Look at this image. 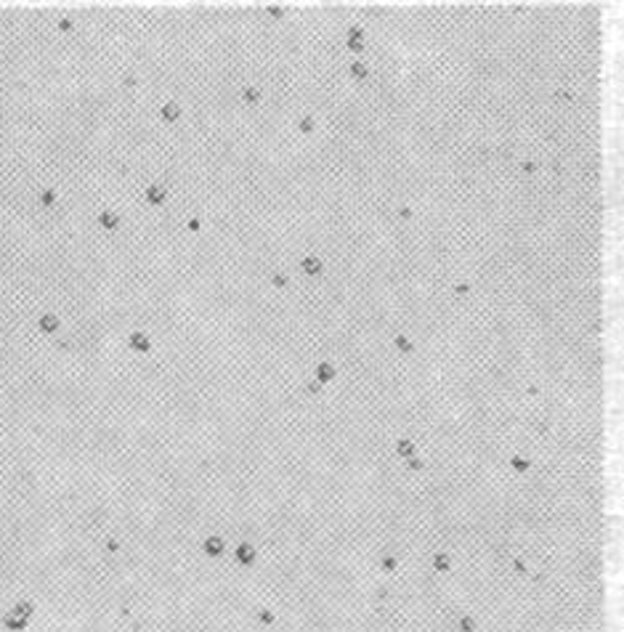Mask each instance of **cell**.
I'll use <instances>...</instances> for the list:
<instances>
[{
    "label": "cell",
    "mask_w": 624,
    "mask_h": 632,
    "mask_svg": "<svg viewBox=\"0 0 624 632\" xmlns=\"http://www.w3.org/2000/svg\"><path fill=\"white\" fill-rule=\"evenodd\" d=\"M24 595L0 579V614ZM30 632H175V611L127 582H64L38 600ZM3 632V627H0Z\"/></svg>",
    "instance_id": "1"
},
{
    "label": "cell",
    "mask_w": 624,
    "mask_h": 632,
    "mask_svg": "<svg viewBox=\"0 0 624 632\" xmlns=\"http://www.w3.org/2000/svg\"><path fill=\"white\" fill-rule=\"evenodd\" d=\"M141 200H144V205H146V208H152V210L165 208L167 200H170V183L167 181H149L144 186Z\"/></svg>",
    "instance_id": "2"
},
{
    "label": "cell",
    "mask_w": 624,
    "mask_h": 632,
    "mask_svg": "<svg viewBox=\"0 0 624 632\" xmlns=\"http://www.w3.org/2000/svg\"><path fill=\"white\" fill-rule=\"evenodd\" d=\"M125 345L133 356H149V353L154 351V337L149 335L146 330H133V332H127Z\"/></svg>",
    "instance_id": "3"
},
{
    "label": "cell",
    "mask_w": 624,
    "mask_h": 632,
    "mask_svg": "<svg viewBox=\"0 0 624 632\" xmlns=\"http://www.w3.org/2000/svg\"><path fill=\"white\" fill-rule=\"evenodd\" d=\"M35 330H38L40 337H56L64 330V319L56 314V311H42V314L35 319Z\"/></svg>",
    "instance_id": "4"
},
{
    "label": "cell",
    "mask_w": 624,
    "mask_h": 632,
    "mask_svg": "<svg viewBox=\"0 0 624 632\" xmlns=\"http://www.w3.org/2000/svg\"><path fill=\"white\" fill-rule=\"evenodd\" d=\"M96 229L101 234H117L123 229V212H117L115 208H101L96 212Z\"/></svg>",
    "instance_id": "5"
},
{
    "label": "cell",
    "mask_w": 624,
    "mask_h": 632,
    "mask_svg": "<svg viewBox=\"0 0 624 632\" xmlns=\"http://www.w3.org/2000/svg\"><path fill=\"white\" fill-rule=\"evenodd\" d=\"M183 117V106H181V101L178 98H165L160 106H157V120L162 125H175L178 120Z\"/></svg>",
    "instance_id": "6"
},
{
    "label": "cell",
    "mask_w": 624,
    "mask_h": 632,
    "mask_svg": "<svg viewBox=\"0 0 624 632\" xmlns=\"http://www.w3.org/2000/svg\"><path fill=\"white\" fill-rule=\"evenodd\" d=\"M0 627H3V632H30L32 622L24 619V616H19V614H13L8 608V611L0 614Z\"/></svg>",
    "instance_id": "7"
},
{
    "label": "cell",
    "mask_w": 624,
    "mask_h": 632,
    "mask_svg": "<svg viewBox=\"0 0 624 632\" xmlns=\"http://www.w3.org/2000/svg\"><path fill=\"white\" fill-rule=\"evenodd\" d=\"M59 200H61V191L56 186H42L38 191V205L42 210H53L56 205H59Z\"/></svg>",
    "instance_id": "8"
},
{
    "label": "cell",
    "mask_w": 624,
    "mask_h": 632,
    "mask_svg": "<svg viewBox=\"0 0 624 632\" xmlns=\"http://www.w3.org/2000/svg\"><path fill=\"white\" fill-rule=\"evenodd\" d=\"M223 550H226V542H223V537H218V534H210V537L202 542V552H205L208 558H221Z\"/></svg>",
    "instance_id": "9"
},
{
    "label": "cell",
    "mask_w": 624,
    "mask_h": 632,
    "mask_svg": "<svg viewBox=\"0 0 624 632\" xmlns=\"http://www.w3.org/2000/svg\"><path fill=\"white\" fill-rule=\"evenodd\" d=\"M11 611L13 614H19V616H24V619H35V614H38V603H35L32 598H19L16 603L11 606Z\"/></svg>",
    "instance_id": "10"
},
{
    "label": "cell",
    "mask_w": 624,
    "mask_h": 632,
    "mask_svg": "<svg viewBox=\"0 0 624 632\" xmlns=\"http://www.w3.org/2000/svg\"><path fill=\"white\" fill-rule=\"evenodd\" d=\"M56 32L59 35H72L75 30H77V19L72 16V13H61V16H56Z\"/></svg>",
    "instance_id": "11"
},
{
    "label": "cell",
    "mask_w": 624,
    "mask_h": 632,
    "mask_svg": "<svg viewBox=\"0 0 624 632\" xmlns=\"http://www.w3.org/2000/svg\"><path fill=\"white\" fill-rule=\"evenodd\" d=\"M322 258H316V255H306V258L300 260V268L306 274H311V276H316V274H322Z\"/></svg>",
    "instance_id": "12"
},
{
    "label": "cell",
    "mask_w": 624,
    "mask_h": 632,
    "mask_svg": "<svg viewBox=\"0 0 624 632\" xmlns=\"http://www.w3.org/2000/svg\"><path fill=\"white\" fill-rule=\"evenodd\" d=\"M348 48L351 51H364V32L359 27H351L348 30Z\"/></svg>",
    "instance_id": "13"
},
{
    "label": "cell",
    "mask_w": 624,
    "mask_h": 632,
    "mask_svg": "<svg viewBox=\"0 0 624 632\" xmlns=\"http://www.w3.org/2000/svg\"><path fill=\"white\" fill-rule=\"evenodd\" d=\"M234 555H237V560H239V563L250 566L252 560H255V548H252V545H239V548H237V552H234Z\"/></svg>",
    "instance_id": "14"
},
{
    "label": "cell",
    "mask_w": 624,
    "mask_h": 632,
    "mask_svg": "<svg viewBox=\"0 0 624 632\" xmlns=\"http://www.w3.org/2000/svg\"><path fill=\"white\" fill-rule=\"evenodd\" d=\"M332 378H335V367L327 364V361H322V364L316 367V380L319 382H330Z\"/></svg>",
    "instance_id": "15"
},
{
    "label": "cell",
    "mask_w": 624,
    "mask_h": 632,
    "mask_svg": "<svg viewBox=\"0 0 624 632\" xmlns=\"http://www.w3.org/2000/svg\"><path fill=\"white\" fill-rule=\"evenodd\" d=\"M396 452H399L401 457H412V454H415V444L409 441V438H401V441L396 444Z\"/></svg>",
    "instance_id": "16"
},
{
    "label": "cell",
    "mask_w": 624,
    "mask_h": 632,
    "mask_svg": "<svg viewBox=\"0 0 624 632\" xmlns=\"http://www.w3.org/2000/svg\"><path fill=\"white\" fill-rule=\"evenodd\" d=\"M242 98H245L247 104H258V101H260V90L255 88V85H247V88L242 90Z\"/></svg>",
    "instance_id": "17"
},
{
    "label": "cell",
    "mask_w": 624,
    "mask_h": 632,
    "mask_svg": "<svg viewBox=\"0 0 624 632\" xmlns=\"http://www.w3.org/2000/svg\"><path fill=\"white\" fill-rule=\"evenodd\" d=\"M183 229H186L189 234H200V231H202V218H200V215H189Z\"/></svg>",
    "instance_id": "18"
},
{
    "label": "cell",
    "mask_w": 624,
    "mask_h": 632,
    "mask_svg": "<svg viewBox=\"0 0 624 632\" xmlns=\"http://www.w3.org/2000/svg\"><path fill=\"white\" fill-rule=\"evenodd\" d=\"M351 75L356 77V80H364V77L370 75V67H367V64H361V61H353V64H351Z\"/></svg>",
    "instance_id": "19"
},
{
    "label": "cell",
    "mask_w": 624,
    "mask_h": 632,
    "mask_svg": "<svg viewBox=\"0 0 624 632\" xmlns=\"http://www.w3.org/2000/svg\"><path fill=\"white\" fill-rule=\"evenodd\" d=\"M433 566L438 571H449V555H444V552H438V555L433 558Z\"/></svg>",
    "instance_id": "20"
},
{
    "label": "cell",
    "mask_w": 624,
    "mask_h": 632,
    "mask_svg": "<svg viewBox=\"0 0 624 632\" xmlns=\"http://www.w3.org/2000/svg\"><path fill=\"white\" fill-rule=\"evenodd\" d=\"M393 343H396V348H399V351H404V353H409V351H412V340H409V337H404V335H399V337L393 340Z\"/></svg>",
    "instance_id": "21"
},
{
    "label": "cell",
    "mask_w": 624,
    "mask_h": 632,
    "mask_svg": "<svg viewBox=\"0 0 624 632\" xmlns=\"http://www.w3.org/2000/svg\"><path fill=\"white\" fill-rule=\"evenodd\" d=\"M314 125H316V123H314V117H303L300 123H297L300 133H311V130H314Z\"/></svg>",
    "instance_id": "22"
},
{
    "label": "cell",
    "mask_w": 624,
    "mask_h": 632,
    "mask_svg": "<svg viewBox=\"0 0 624 632\" xmlns=\"http://www.w3.org/2000/svg\"><path fill=\"white\" fill-rule=\"evenodd\" d=\"M513 467L515 470H529V463L523 457H513Z\"/></svg>",
    "instance_id": "23"
},
{
    "label": "cell",
    "mask_w": 624,
    "mask_h": 632,
    "mask_svg": "<svg viewBox=\"0 0 624 632\" xmlns=\"http://www.w3.org/2000/svg\"><path fill=\"white\" fill-rule=\"evenodd\" d=\"M274 287H287V276L285 274H276L274 276Z\"/></svg>",
    "instance_id": "24"
},
{
    "label": "cell",
    "mask_w": 624,
    "mask_h": 632,
    "mask_svg": "<svg viewBox=\"0 0 624 632\" xmlns=\"http://www.w3.org/2000/svg\"><path fill=\"white\" fill-rule=\"evenodd\" d=\"M382 569H385V571H393V569H396V558H382Z\"/></svg>",
    "instance_id": "25"
},
{
    "label": "cell",
    "mask_w": 624,
    "mask_h": 632,
    "mask_svg": "<svg viewBox=\"0 0 624 632\" xmlns=\"http://www.w3.org/2000/svg\"><path fill=\"white\" fill-rule=\"evenodd\" d=\"M521 168H523V173H534V170H537V162H531V160H526V162H523Z\"/></svg>",
    "instance_id": "26"
},
{
    "label": "cell",
    "mask_w": 624,
    "mask_h": 632,
    "mask_svg": "<svg viewBox=\"0 0 624 632\" xmlns=\"http://www.w3.org/2000/svg\"><path fill=\"white\" fill-rule=\"evenodd\" d=\"M409 467H412V470H422V460H417V457H409Z\"/></svg>",
    "instance_id": "27"
},
{
    "label": "cell",
    "mask_w": 624,
    "mask_h": 632,
    "mask_svg": "<svg viewBox=\"0 0 624 632\" xmlns=\"http://www.w3.org/2000/svg\"><path fill=\"white\" fill-rule=\"evenodd\" d=\"M455 293H457V295H467V293H470V285H465V282H462V285L455 287Z\"/></svg>",
    "instance_id": "28"
},
{
    "label": "cell",
    "mask_w": 624,
    "mask_h": 632,
    "mask_svg": "<svg viewBox=\"0 0 624 632\" xmlns=\"http://www.w3.org/2000/svg\"><path fill=\"white\" fill-rule=\"evenodd\" d=\"M515 571H518V574H526V563H523V560H515Z\"/></svg>",
    "instance_id": "29"
},
{
    "label": "cell",
    "mask_w": 624,
    "mask_h": 632,
    "mask_svg": "<svg viewBox=\"0 0 624 632\" xmlns=\"http://www.w3.org/2000/svg\"><path fill=\"white\" fill-rule=\"evenodd\" d=\"M274 616H271V611H260V622H271Z\"/></svg>",
    "instance_id": "30"
},
{
    "label": "cell",
    "mask_w": 624,
    "mask_h": 632,
    "mask_svg": "<svg viewBox=\"0 0 624 632\" xmlns=\"http://www.w3.org/2000/svg\"><path fill=\"white\" fill-rule=\"evenodd\" d=\"M462 630H465V632L473 630V619H462Z\"/></svg>",
    "instance_id": "31"
},
{
    "label": "cell",
    "mask_w": 624,
    "mask_h": 632,
    "mask_svg": "<svg viewBox=\"0 0 624 632\" xmlns=\"http://www.w3.org/2000/svg\"><path fill=\"white\" fill-rule=\"evenodd\" d=\"M399 215H401V218H412V210H409V208H401Z\"/></svg>",
    "instance_id": "32"
},
{
    "label": "cell",
    "mask_w": 624,
    "mask_h": 632,
    "mask_svg": "<svg viewBox=\"0 0 624 632\" xmlns=\"http://www.w3.org/2000/svg\"><path fill=\"white\" fill-rule=\"evenodd\" d=\"M268 11H271L274 16H282V8H279V5H271V8H268Z\"/></svg>",
    "instance_id": "33"
}]
</instances>
